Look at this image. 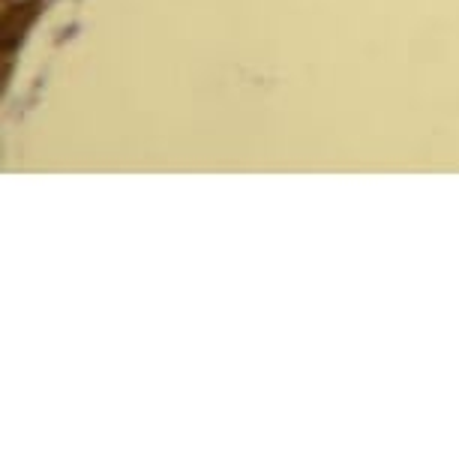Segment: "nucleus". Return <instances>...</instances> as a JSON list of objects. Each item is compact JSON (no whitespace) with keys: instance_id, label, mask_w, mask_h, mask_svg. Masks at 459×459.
I'll list each match as a JSON object with an SVG mask.
<instances>
[{"instance_id":"nucleus-1","label":"nucleus","mask_w":459,"mask_h":459,"mask_svg":"<svg viewBox=\"0 0 459 459\" xmlns=\"http://www.w3.org/2000/svg\"><path fill=\"white\" fill-rule=\"evenodd\" d=\"M33 15H37V0H30V4H19L15 10H6V19H4V48L15 46L24 30H28V24L33 22Z\"/></svg>"}]
</instances>
